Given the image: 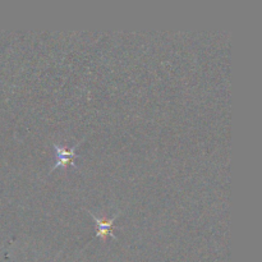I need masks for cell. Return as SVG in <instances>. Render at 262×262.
Wrapping results in <instances>:
<instances>
[{
  "label": "cell",
  "mask_w": 262,
  "mask_h": 262,
  "mask_svg": "<svg viewBox=\"0 0 262 262\" xmlns=\"http://www.w3.org/2000/svg\"><path fill=\"white\" fill-rule=\"evenodd\" d=\"M79 143L74 145L73 147H64V146L60 145H56L54 143L53 147H54V154H55V164L53 166V170L55 169H66L68 168L69 165H73L76 166L74 164V160L77 158V148H78Z\"/></svg>",
  "instance_id": "6da1fadb"
},
{
  "label": "cell",
  "mask_w": 262,
  "mask_h": 262,
  "mask_svg": "<svg viewBox=\"0 0 262 262\" xmlns=\"http://www.w3.org/2000/svg\"><path fill=\"white\" fill-rule=\"evenodd\" d=\"M89 214L91 215V217L94 219L95 224H96L97 238H100V239H102V241L106 239L107 237L114 238V233H113V230H114V222H115V219L119 216L120 212L119 214L114 215L113 217H99V216H96L95 214H92V212H89Z\"/></svg>",
  "instance_id": "7a4b0ae2"
}]
</instances>
